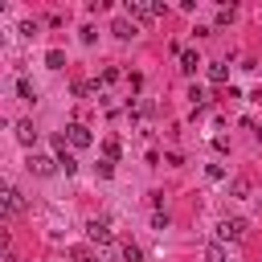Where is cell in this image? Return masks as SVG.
I'll use <instances>...</instances> for the list:
<instances>
[{
    "instance_id": "obj_1",
    "label": "cell",
    "mask_w": 262,
    "mask_h": 262,
    "mask_svg": "<svg viewBox=\"0 0 262 262\" xmlns=\"http://www.w3.org/2000/svg\"><path fill=\"white\" fill-rule=\"evenodd\" d=\"M246 217H225L221 225H217V242H242L246 237Z\"/></svg>"
},
{
    "instance_id": "obj_13",
    "label": "cell",
    "mask_w": 262,
    "mask_h": 262,
    "mask_svg": "<svg viewBox=\"0 0 262 262\" xmlns=\"http://www.w3.org/2000/svg\"><path fill=\"white\" fill-rule=\"evenodd\" d=\"M119 254H123V262H139V258H143V250H139V246H131V242H127Z\"/></svg>"
},
{
    "instance_id": "obj_18",
    "label": "cell",
    "mask_w": 262,
    "mask_h": 262,
    "mask_svg": "<svg viewBox=\"0 0 262 262\" xmlns=\"http://www.w3.org/2000/svg\"><path fill=\"white\" fill-rule=\"evenodd\" d=\"M102 147H106V160H119V139H106Z\"/></svg>"
},
{
    "instance_id": "obj_2",
    "label": "cell",
    "mask_w": 262,
    "mask_h": 262,
    "mask_svg": "<svg viewBox=\"0 0 262 262\" xmlns=\"http://www.w3.org/2000/svg\"><path fill=\"white\" fill-rule=\"evenodd\" d=\"M123 12L131 16V25H135V20H139V25H147V20H156V16H160V8H156V4H139V0H127V8H123Z\"/></svg>"
},
{
    "instance_id": "obj_8",
    "label": "cell",
    "mask_w": 262,
    "mask_h": 262,
    "mask_svg": "<svg viewBox=\"0 0 262 262\" xmlns=\"http://www.w3.org/2000/svg\"><path fill=\"white\" fill-rule=\"evenodd\" d=\"M205 262H225V246L221 242H209L205 246Z\"/></svg>"
},
{
    "instance_id": "obj_15",
    "label": "cell",
    "mask_w": 262,
    "mask_h": 262,
    "mask_svg": "<svg viewBox=\"0 0 262 262\" xmlns=\"http://www.w3.org/2000/svg\"><path fill=\"white\" fill-rule=\"evenodd\" d=\"M225 78H229L225 66H209V82H225Z\"/></svg>"
},
{
    "instance_id": "obj_10",
    "label": "cell",
    "mask_w": 262,
    "mask_h": 262,
    "mask_svg": "<svg viewBox=\"0 0 262 262\" xmlns=\"http://www.w3.org/2000/svg\"><path fill=\"white\" fill-rule=\"evenodd\" d=\"M57 168H61L66 176H74V172H78V160H74V156L66 151V156H57Z\"/></svg>"
},
{
    "instance_id": "obj_4",
    "label": "cell",
    "mask_w": 262,
    "mask_h": 262,
    "mask_svg": "<svg viewBox=\"0 0 262 262\" xmlns=\"http://www.w3.org/2000/svg\"><path fill=\"white\" fill-rule=\"evenodd\" d=\"M53 168H57V160H49V156H37V151L29 156V172H37V176H49Z\"/></svg>"
},
{
    "instance_id": "obj_9",
    "label": "cell",
    "mask_w": 262,
    "mask_h": 262,
    "mask_svg": "<svg viewBox=\"0 0 262 262\" xmlns=\"http://www.w3.org/2000/svg\"><path fill=\"white\" fill-rule=\"evenodd\" d=\"M45 66H49V70H61V66H66V53H61V49H49V53H45Z\"/></svg>"
},
{
    "instance_id": "obj_20",
    "label": "cell",
    "mask_w": 262,
    "mask_h": 262,
    "mask_svg": "<svg viewBox=\"0 0 262 262\" xmlns=\"http://www.w3.org/2000/svg\"><path fill=\"white\" fill-rule=\"evenodd\" d=\"M209 180H225V168L221 164H209Z\"/></svg>"
},
{
    "instance_id": "obj_3",
    "label": "cell",
    "mask_w": 262,
    "mask_h": 262,
    "mask_svg": "<svg viewBox=\"0 0 262 262\" xmlns=\"http://www.w3.org/2000/svg\"><path fill=\"white\" fill-rule=\"evenodd\" d=\"M66 139H70L74 147H90V143H94V135H90L86 123H70V127H66Z\"/></svg>"
},
{
    "instance_id": "obj_5",
    "label": "cell",
    "mask_w": 262,
    "mask_h": 262,
    "mask_svg": "<svg viewBox=\"0 0 262 262\" xmlns=\"http://www.w3.org/2000/svg\"><path fill=\"white\" fill-rule=\"evenodd\" d=\"M0 205H4V213H8V217H16V213L25 209V201H20V192H16V188H4V196H0Z\"/></svg>"
},
{
    "instance_id": "obj_16",
    "label": "cell",
    "mask_w": 262,
    "mask_h": 262,
    "mask_svg": "<svg viewBox=\"0 0 262 262\" xmlns=\"http://www.w3.org/2000/svg\"><path fill=\"white\" fill-rule=\"evenodd\" d=\"M16 94H20V98H29V102H33V86H29V82H25V78H20V82H16Z\"/></svg>"
},
{
    "instance_id": "obj_7",
    "label": "cell",
    "mask_w": 262,
    "mask_h": 262,
    "mask_svg": "<svg viewBox=\"0 0 262 262\" xmlns=\"http://www.w3.org/2000/svg\"><path fill=\"white\" fill-rule=\"evenodd\" d=\"M16 139H20L25 147H33V143H37V131H33V123H29V119H20V123H16Z\"/></svg>"
},
{
    "instance_id": "obj_17",
    "label": "cell",
    "mask_w": 262,
    "mask_h": 262,
    "mask_svg": "<svg viewBox=\"0 0 262 262\" xmlns=\"http://www.w3.org/2000/svg\"><path fill=\"white\" fill-rule=\"evenodd\" d=\"M188 98H192V102H196V106H205V102H209V98H205V90H201V86H192V90H188Z\"/></svg>"
},
{
    "instance_id": "obj_19",
    "label": "cell",
    "mask_w": 262,
    "mask_h": 262,
    "mask_svg": "<svg viewBox=\"0 0 262 262\" xmlns=\"http://www.w3.org/2000/svg\"><path fill=\"white\" fill-rule=\"evenodd\" d=\"M98 176H115V160H98Z\"/></svg>"
},
{
    "instance_id": "obj_6",
    "label": "cell",
    "mask_w": 262,
    "mask_h": 262,
    "mask_svg": "<svg viewBox=\"0 0 262 262\" xmlns=\"http://www.w3.org/2000/svg\"><path fill=\"white\" fill-rule=\"evenodd\" d=\"M86 233H90V242H102V246L111 242V225H106V221H98V217L86 225Z\"/></svg>"
},
{
    "instance_id": "obj_11",
    "label": "cell",
    "mask_w": 262,
    "mask_h": 262,
    "mask_svg": "<svg viewBox=\"0 0 262 262\" xmlns=\"http://www.w3.org/2000/svg\"><path fill=\"white\" fill-rule=\"evenodd\" d=\"M111 33L127 41V37H135V25H127V20H115V29H111Z\"/></svg>"
},
{
    "instance_id": "obj_12",
    "label": "cell",
    "mask_w": 262,
    "mask_h": 262,
    "mask_svg": "<svg viewBox=\"0 0 262 262\" xmlns=\"http://www.w3.org/2000/svg\"><path fill=\"white\" fill-rule=\"evenodd\" d=\"M196 66H201V61H196V53H192V49H188V53H180V70H184V74H192Z\"/></svg>"
},
{
    "instance_id": "obj_14",
    "label": "cell",
    "mask_w": 262,
    "mask_h": 262,
    "mask_svg": "<svg viewBox=\"0 0 262 262\" xmlns=\"http://www.w3.org/2000/svg\"><path fill=\"white\" fill-rule=\"evenodd\" d=\"M229 188H233V196H250V180H246V176H237Z\"/></svg>"
}]
</instances>
